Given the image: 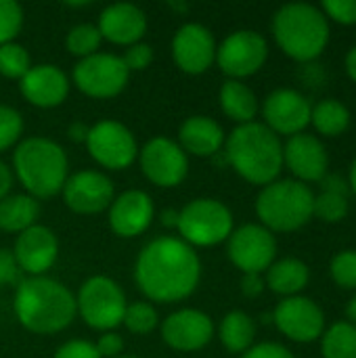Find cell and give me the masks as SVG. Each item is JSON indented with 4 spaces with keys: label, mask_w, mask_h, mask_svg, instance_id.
Returning <instances> with one entry per match:
<instances>
[{
    "label": "cell",
    "mask_w": 356,
    "mask_h": 358,
    "mask_svg": "<svg viewBox=\"0 0 356 358\" xmlns=\"http://www.w3.org/2000/svg\"><path fill=\"white\" fill-rule=\"evenodd\" d=\"M134 279L151 302H180L197 289L201 262L197 252L183 239L157 237L141 250L134 264Z\"/></svg>",
    "instance_id": "cell-1"
},
{
    "label": "cell",
    "mask_w": 356,
    "mask_h": 358,
    "mask_svg": "<svg viewBox=\"0 0 356 358\" xmlns=\"http://www.w3.org/2000/svg\"><path fill=\"white\" fill-rule=\"evenodd\" d=\"M13 308L19 323L38 336L63 331L78 315L76 296L61 281L50 277L21 279L15 292Z\"/></svg>",
    "instance_id": "cell-2"
},
{
    "label": "cell",
    "mask_w": 356,
    "mask_h": 358,
    "mask_svg": "<svg viewBox=\"0 0 356 358\" xmlns=\"http://www.w3.org/2000/svg\"><path fill=\"white\" fill-rule=\"evenodd\" d=\"M229 166L248 182L266 187L283 168V145L279 136L260 122L239 124L225 138Z\"/></svg>",
    "instance_id": "cell-3"
},
{
    "label": "cell",
    "mask_w": 356,
    "mask_h": 358,
    "mask_svg": "<svg viewBox=\"0 0 356 358\" xmlns=\"http://www.w3.org/2000/svg\"><path fill=\"white\" fill-rule=\"evenodd\" d=\"M13 168L27 195L34 199H48L61 193L67 180L69 162L59 143L44 136H31L15 147Z\"/></svg>",
    "instance_id": "cell-4"
},
{
    "label": "cell",
    "mask_w": 356,
    "mask_h": 358,
    "mask_svg": "<svg viewBox=\"0 0 356 358\" xmlns=\"http://www.w3.org/2000/svg\"><path fill=\"white\" fill-rule=\"evenodd\" d=\"M273 36L287 57L308 63L325 50L329 42V21L321 8L306 2H292L275 13Z\"/></svg>",
    "instance_id": "cell-5"
},
{
    "label": "cell",
    "mask_w": 356,
    "mask_h": 358,
    "mask_svg": "<svg viewBox=\"0 0 356 358\" xmlns=\"http://www.w3.org/2000/svg\"><path fill=\"white\" fill-rule=\"evenodd\" d=\"M315 195L300 180H275L256 197V214L271 233H292L313 218Z\"/></svg>",
    "instance_id": "cell-6"
},
{
    "label": "cell",
    "mask_w": 356,
    "mask_h": 358,
    "mask_svg": "<svg viewBox=\"0 0 356 358\" xmlns=\"http://www.w3.org/2000/svg\"><path fill=\"white\" fill-rule=\"evenodd\" d=\"M183 241L199 248H212L227 241L233 233L231 210L212 197H197L178 212V227Z\"/></svg>",
    "instance_id": "cell-7"
},
{
    "label": "cell",
    "mask_w": 356,
    "mask_h": 358,
    "mask_svg": "<svg viewBox=\"0 0 356 358\" xmlns=\"http://www.w3.org/2000/svg\"><path fill=\"white\" fill-rule=\"evenodd\" d=\"M76 308L88 327L113 331L124 321L126 296L113 279L97 275L82 283L76 296Z\"/></svg>",
    "instance_id": "cell-8"
},
{
    "label": "cell",
    "mask_w": 356,
    "mask_h": 358,
    "mask_svg": "<svg viewBox=\"0 0 356 358\" xmlns=\"http://www.w3.org/2000/svg\"><path fill=\"white\" fill-rule=\"evenodd\" d=\"M130 71L122 57L111 52H94L80 59L73 67V84L90 99H113L128 84Z\"/></svg>",
    "instance_id": "cell-9"
},
{
    "label": "cell",
    "mask_w": 356,
    "mask_h": 358,
    "mask_svg": "<svg viewBox=\"0 0 356 358\" xmlns=\"http://www.w3.org/2000/svg\"><path fill=\"white\" fill-rule=\"evenodd\" d=\"M86 147L90 157L107 170H126L138 155L134 134L115 120H103L90 126Z\"/></svg>",
    "instance_id": "cell-10"
},
{
    "label": "cell",
    "mask_w": 356,
    "mask_h": 358,
    "mask_svg": "<svg viewBox=\"0 0 356 358\" xmlns=\"http://www.w3.org/2000/svg\"><path fill=\"white\" fill-rule=\"evenodd\" d=\"M269 57V44L262 34L254 29H237L229 34L216 48V63L229 80L254 76Z\"/></svg>",
    "instance_id": "cell-11"
},
{
    "label": "cell",
    "mask_w": 356,
    "mask_h": 358,
    "mask_svg": "<svg viewBox=\"0 0 356 358\" xmlns=\"http://www.w3.org/2000/svg\"><path fill=\"white\" fill-rule=\"evenodd\" d=\"M138 162L143 174L157 187L170 189L178 187L189 172V157L178 143L155 136L138 151Z\"/></svg>",
    "instance_id": "cell-12"
},
{
    "label": "cell",
    "mask_w": 356,
    "mask_h": 358,
    "mask_svg": "<svg viewBox=\"0 0 356 358\" xmlns=\"http://www.w3.org/2000/svg\"><path fill=\"white\" fill-rule=\"evenodd\" d=\"M277 256L275 235L262 224H243L229 237V258L243 273L269 271Z\"/></svg>",
    "instance_id": "cell-13"
},
{
    "label": "cell",
    "mask_w": 356,
    "mask_h": 358,
    "mask_svg": "<svg viewBox=\"0 0 356 358\" xmlns=\"http://www.w3.org/2000/svg\"><path fill=\"white\" fill-rule=\"evenodd\" d=\"M273 321L285 338L300 344L315 342L325 331L323 310L319 308L317 302L302 296H292L281 300L273 313Z\"/></svg>",
    "instance_id": "cell-14"
},
{
    "label": "cell",
    "mask_w": 356,
    "mask_h": 358,
    "mask_svg": "<svg viewBox=\"0 0 356 358\" xmlns=\"http://www.w3.org/2000/svg\"><path fill=\"white\" fill-rule=\"evenodd\" d=\"M264 126L279 134H300L308 124L313 115V105L304 94H300L294 88H279L273 90L262 105Z\"/></svg>",
    "instance_id": "cell-15"
},
{
    "label": "cell",
    "mask_w": 356,
    "mask_h": 358,
    "mask_svg": "<svg viewBox=\"0 0 356 358\" xmlns=\"http://www.w3.org/2000/svg\"><path fill=\"white\" fill-rule=\"evenodd\" d=\"M61 193L65 206L76 214H99L115 199L113 182L97 170H82L67 176Z\"/></svg>",
    "instance_id": "cell-16"
},
{
    "label": "cell",
    "mask_w": 356,
    "mask_h": 358,
    "mask_svg": "<svg viewBox=\"0 0 356 358\" xmlns=\"http://www.w3.org/2000/svg\"><path fill=\"white\" fill-rule=\"evenodd\" d=\"M216 40L201 23H185L172 38V57L180 71L199 76L216 61Z\"/></svg>",
    "instance_id": "cell-17"
},
{
    "label": "cell",
    "mask_w": 356,
    "mask_h": 358,
    "mask_svg": "<svg viewBox=\"0 0 356 358\" xmlns=\"http://www.w3.org/2000/svg\"><path fill=\"white\" fill-rule=\"evenodd\" d=\"M162 338L178 352H195L208 346L214 338V323L201 310L183 308L166 317L162 323Z\"/></svg>",
    "instance_id": "cell-18"
},
{
    "label": "cell",
    "mask_w": 356,
    "mask_h": 358,
    "mask_svg": "<svg viewBox=\"0 0 356 358\" xmlns=\"http://www.w3.org/2000/svg\"><path fill=\"white\" fill-rule=\"evenodd\" d=\"M13 256L19 268L29 277H44V273L57 262L59 241L48 227L34 224L17 235Z\"/></svg>",
    "instance_id": "cell-19"
},
{
    "label": "cell",
    "mask_w": 356,
    "mask_h": 358,
    "mask_svg": "<svg viewBox=\"0 0 356 358\" xmlns=\"http://www.w3.org/2000/svg\"><path fill=\"white\" fill-rule=\"evenodd\" d=\"M283 164L300 182H321L327 174L329 157L323 143L313 134H294L283 147Z\"/></svg>",
    "instance_id": "cell-20"
},
{
    "label": "cell",
    "mask_w": 356,
    "mask_h": 358,
    "mask_svg": "<svg viewBox=\"0 0 356 358\" xmlns=\"http://www.w3.org/2000/svg\"><path fill=\"white\" fill-rule=\"evenodd\" d=\"M153 201L145 191L130 189L118 195L109 206V227L118 237L132 239L145 233L153 220Z\"/></svg>",
    "instance_id": "cell-21"
},
{
    "label": "cell",
    "mask_w": 356,
    "mask_h": 358,
    "mask_svg": "<svg viewBox=\"0 0 356 358\" xmlns=\"http://www.w3.org/2000/svg\"><path fill=\"white\" fill-rule=\"evenodd\" d=\"M19 88L27 103L42 109H50L59 107L67 99L69 80L61 67L40 63L29 67V71L19 80Z\"/></svg>",
    "instance_id": "cell-22"
},
{
    "label": "cell",
    "mask_w": 356,
    "mask_h": 358,
    "mask_svg": "<svg viewBox=\"0 0 356 358\" xmlns=\"http://www.w3.org/2000/svg\"><path fill=\"white\" fill-rule=\"evenodd\" d=\"M103 40L111 44L132 46L141 42L147 31V17L145 13L130 2H115L103 8L97 25Z\"/></svg>",
    "instance_id": "cell-23"
},
{
    "label": "cell",
    "mask_w": 356,
    "mask_h": 358,
    "mask_svg": "<svg viewBox=\"0 0 356 358\" xmlns=\"http://www.w3.org/2000/svg\"><path fill=\"white\" fill-rule=\"evenodd\" d=\"M178 145L185 153L197 157H212L222 151L225 130L216 120L208 115H191L180 124Z\"/></svg>",
    "instance_id": "cell-24"
},
{
    "label": "cell",
    "mask_w": 356,
    "mask_h": 358,
    "mask_svg": "<svg viewBox=\"0 0 356 358\" xmlns=\"http://www.w3.org/2000/svg\"><path fill=\"white\" fill-rule=\"evenodd\" d=\"M308 266L298 258H283L279 262H273L266 271V285L271 287V292L285 298L298 296L308 285Z\"/></svg>",
    "instance_id": "cell-25"
},
{
    "label": "cell",
    "mask_w": 356,
    "mask_h": 358,
    "mask_svg": "<svg viewBox=\"0 0 356 358\" xmlns=\"http://www.w3.org/2000/svg\"><path fill=\"white\" fill-rule=\"evenodd\" d=\"M220 107L229 120L237 124H250L258 113V99L243 82L227 80L220 88Z\"/></svg>",
    "instance_id": "cell-26"
},
{
    "label": "cell",
    "mask_w": 356,
    "mask_h": 358,
    "mask_svg": "<svg viewBox=\"0 0 356 358\" xmlns=\"http://www.w3.org/2000/svg\"><path fill=\"white\" fill-rule=\"evenodd\" d=\"M40 214L38 199L31 195H6L0 201V231L4 233H23L34 227Z\"/></svg>",
    "instance_id": "cell-27"
},
{
    "label": "cell",
    "mask_w": 356,
    "mask_h": 358,
    "mask_svg": "<svg viewBox=\"0 0 356 358\" xmlns=\"http://www.w3.org/2000/svg\"><path fill=\"white\" fill-rule=\"evenodd\" d=\"M256 338V325L243 310L229 313L220 323V342L229 352H245L252 348Z\"/></svg>",
    "instance_id": "cell-28"
},
{
    "label": "cell",
    "mask_w": 356,
    "mask_h": 358,
    "mask_svg": "<svg viewBox=\"0 0 356 358\" xmlns=\"http://www.w3.org/2000/svg\"><path fill=\"white\" fill-rule=\"evenodd\" d=\"M313 126L325 136H340L350 126V111L338 99H325L313 107Z\"/></svg>",
    "instance_id": "cell-29"
},
{
    "label": "cell",
    "mask_w": 356,
    "mask_h": 358,
    "mask_svg": "<svg viewBox=\"0 0 356 358\" xmlns=\"http://www.w3.org/2000/svg\"><path fill=\"white\" fill-rule=\"evenodd\" d=\"M323 358H356V327L353 323H336L323 331Z\"/></svg>",
    "instance_id": "cell-30"
},
{
    "label": "cell",
    "mask_w": 356,
    "mask_h": 358,
    "mask_svg": "<svg viewBox=\"0 0 356 358\" xmlns=\"http://www.w3.org/2000/svg\"><path fill=\"white\" fill-rule=\"evenodd\" d=\"M101 42H103V38H101L97 25H90V23H80V25L71 27L67 38H65L67 50L76 57H82V59L99 52Z\"/></svg>",
    "instance_id": "cell-31"
},
{
    "label": "cell",
    "mask_w": 356,
    "mask_h": 358,
    "mask_svg": "<svg viewBox=\"0 0 356 358\" xmlns=\"http://www.w3.org/2000/svg\"><path fill=\"white\" fill-rule=\"evenodd\" d=\"M31 67V59L25 46L8 42L0 46V73L8 80H21Z\"/></svg>",
    "instance_id": "cell-32"
},
{
    "label": "cell",
    "mask_w": 356,
    "mask_h": 358,
    "mask_svg": "<svg viewBox=\"0 0 356 358\" xmlns=\"http://www.w3.org/2000/svg\"><path fill=\"white\" fill-rule=\"evenodd\" d=\"M128 331L136 336H147L157 327V310L149 302H134L126 304L124 310V321Z\"/></svg>",
    "instance_id": "cell-33"
},
{
    "label": "cell",
    "mask_w": 356,
    "mask_h": 358,
    "mask_svg": "<svg viewBox=\"0 0 356 358\" xmlns=\"http://www.w3.org/2000/svg\"><path fill=\"white\" fill-rule=\"evenodd\" d=\"M348 214V195L340 193H321L315 197L313 216L321 218L323 222H340Z\"/></svg>",
    "instance_id": "cell-34"
},
{
    "label": "cell",
    "mask_w": 356,
    "mask_h": 358,
    "mask_svg": "<svg viewBox=\"0 0 356 358\" xmlns=\"http://www.w3.org/2000/svg\"><path fill=\"white\" fill-rule=\"evenodd\" d=\"M23 27V8L15 0H0V46L15 40Z\"/></svg>",
    "instance_id": "cell-35"
},
{
    "label": "cell",
    "mask_w": 356,
    "mask_h": 358,
    "mask_svg": "<svg viewBox=\"0 0 356 358\" xmlns=\"http://www.w3.org/2000/svg\"><path fill=\"white\" fill-rule=\"evenodd\" d=\"M23 132V117L17 109L0 105V151L10 149L19 143Z\"/></svg>",
    "instance_id": "cell-36"
},
{
    "label": "cell",
    "mask_w": 356,
    "mask_h": 358,
    "mask_svg": "<svg viewBox=\"0 0 356 358\" xmlns=\"http://www.w3.org/2000/svg\"><path fill=\"white\" fill-rule=\"evenodd\" d=\"M332 277L344 289H356V250L340 252L332 260Z\"/></svg>",
    "instance_id": "cell-37"
},
{
    "label": "cell",
    "mask_w": 356,
    "mask_h": 358,
    "mask_svg": "<svg viewBox=\"0 0 356 358\" xmlns=\"http://www.w3.org/2000/svg\"><path fill=\"white\" fill-rule=\"evenodd\" d=\"M325 17L334 19L340 25H355L356 23V0H325L321 4Z\"/></svg>",
    "instance_id": "cell-38"
},
{
    "label": "cell",
    "mask_w": 356,
    "mask_h": 358,
    "mask_svg": "<svg viewBox=\"0 0 356 358\" xmlns=\"http://www.w3.org/2000/svg\"><path fill=\"white\" fill-rule=\"evenodd\" d=\"M124 65L128 67V71H143L149 67V63L153 61V50L149 44L145 42H136L132 46L126 48L124 57H122Z\"/></svg>",
    "instance_id": "cell-39"
},
{
    "label": "cell",
    "mask_w": 356,
    "mask_h": 358,
    "mask_svg": "<svg viewBox=\"0 0 356 358\" xmlns=\"http://www.w3.org/2000/svg\"><path fill=\"white\" fill-rule=\"evenodd\" d=\"M55 358H101V355L97 352L92 342L69 340L55 352Z\"/></svg>",
    "instance_id": "cell-40"
},
{
    "label": "cell",
    "mask_w": 356,
    "mask_h": 358,
    "mask_svg": "<svg viewBox=\"0 0 356 358\" xmlns=\"http://www.w3.org/2000/svg\"><path fill=\"white\" fill-rule=\"evenodd\" d=\"M19 264L13 256L10 250H4L0 248V287H6V285H19Z\"/></svg>",
    "instance_id": "cell-41"
},
{
    "label": "cell",
    "mask_w": 356,
    "mask_h": 358,
    "mask_svg": "<svg viewBox=\"0 0 356 358\" xmlns=\"http://www.w3.org/2000/svg\"><path fill=\"white\" fill-rule=\"evenodd\" d=\"M97 352L101 355V358H118L122 357V350H124V340L120 334L115 331H105L97 344H94Z\"/></svg>",
    "instance_id": "cell-42"
},
{
    "label": "cell",
    "mask_w": 356,
    "mask_h": 358,
    "mask_svg": "<svg viewBox=\"0 0 356 358\" xmlns=\"http://www.w3.org/2000/svg\"><path fill=\"white\" fill-rule=\"evenodd\" d=\"M241 358H296L285 346L275 344V342H262L252 346L250 350L243 352Z\"/></svg>",
    "instance_id": "cell-43"
},
{
    "label": "cell",
    "mask_w": 356,
    "mask_h": 358,
    "mask_svg": "<svg viewBox=\"0 0 356 358\" xmlns=\"http://www.w3.org/2000/svg\"><path fill=\"white\" fill-rule=\"evenodd\" d=\"M241 292H243L245 298H258V296L264 292V281H262V277L256 275V273L243 275V279H241Z\"/></svg>",
    "instance_id": "cell-44"
},
{
    "label": "cell",
    "mask_w": 356,
    "mask_h": 358,
    "mask_svg": "<svg viewBox=\"0 0 356 358\" xmlns=\"http://www.w3.org/2000/svg\"><path fill=\"white\" fill-rule=\"evenodd\" d=\"M321 187H323V191L325 193H340V195H348V185H346V180L342 178V176H338V174H325L323 178H321Z\"/></svg>",
    "instance_id": "cell-45"
},
{
    "label": "cell",
    "mask_w": 356,
    "mask_h": 358,
    "mask_svg": "<svg viewBox=\"0 0 356 358\" xmlns=\"http://www.w3.org/2000/svg\"><path fill=\"white\" fill-rule=\"evenodd\" d=\"M88 130H90V126H86L84 122H73V124H69L67 134H69V138L76 141V143H86Z\"/></svg>",
    "instance_id": "cell-46"
},
{
    "label": "cell",
    "mask_w": 356,
    "mask_h": 358,
    "mask_svg": "<svg viewBox=\"0 0 356 358\" xmlns=\"http://www.w3.org/2000/svg\"><path fill=\"white\" fill-rule=\"evenodd\" d=\"M10 185H13V174L8 170V166L4 162H0V201L8 195Z\"/></svg>",
    "instance_id": "cell-47"
},
{
    "label": "cell",
    "mask_w": 356,
    "mask_h": 358,
    "mask_svg": "<svg viewBox=\"0 0 356 358\" xmlns=\"http://www.w3.org/2000/svg\"><path fill=\"white\" fill-rule=\"evenodd\" d=\"M162 224H164V227H170V229H176V227H178V212H176V210H164V214H162Z\"/></svg>",
    "instance_id": "cell-48"
},
{
    "label": "cell",
    "mask_w": 356,
    "mask_h": 358,
    "mask_svg": "<svg viewBox=\"0 0 356 358\" xmlns=\"http://www.w3.org/2000/svg\"><path fill=\"white\" fill-rule=\"evenodd\" d=\"M346 71H348V76L356 82V46H353L348 50V55H346Z\"/></svg>",
    "instance_id": "cell-49"
},
{
    "label": "cell",
    "mask_w": 356,
    "mask_h": 358,
    "mask_svg": "<svg viewBox=\"0 0 356 358\" xmlns=\"http://www.w3.org/2000/svg\"><path fill=\"white\" fill-rule=\"evenodd\" d=\"M346 315H348V319H350V323L356 327V296L348 302V306H346Z\"/></svg>",
    "instance_id": "cell-50"
},
{
    "label": "cell",
    "mask_w": 356,
    "mask_h": 358,
    "mask_svg": "<svg viewBox=\"0 0 356 358\" xmlns=\"http://www.w3.org/2000/svg\"><path fill=\"white\" fill-rule=\"evenodd\" d=\"M348 187L355 191L356 195V159L353 162V166H350V176H348Z\"/></svg>",
    "instance_id": "cell-51"
},
{
    "label": "cell",
    "mask_w": 356,
    "mask_h": 358,
    "mask_svg": "<svg viewBox=\"0 0 356 358\" xmlns=\"http://www.w3.org/2000/svg\"><path fill=\"white\" fill-rule=\"evenodd\" d=\"M118 358H141V357H132V355H122V357Z\"/></svg>",
    "instance_id": "cell-52"
}]
</instances>
